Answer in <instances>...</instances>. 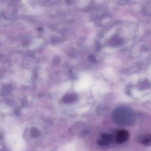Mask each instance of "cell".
<instances>
[{
	"label": "cell",
	"instance_id": "1",
	"mask_svg": "<svg viewBox=\"0 0 151 151\" xmlns=\"http://www.w3.org/2000/svg\"><path fill=\"white\" fill-rule=\"evenodd\" d=\"M129 133L125 129L118 130L115 135V142L119 144L123 143L129 139Z\"/></svg>",
	"mask_w": 151,
	"mask_h": 151
},
{
	"label": "cell",
	"instance_id": "2",
	"mask_svg": "<svg viewBox=\"0 0 151 151\" xmlns=\"http://www.w3.org/2000/svg\"><path fill=\"white\" fill-rule=\"evenodd\" d=\"M113 140L114 137L111 134H105L102 135L101 138L98 140L97 144L99 146H106L111 143Z\"/></svg>",
	"mask_w": 151,
	"mask_h": 151
},
{
	"label": "cell",
	"instance_id": "3",
	"mask_svg": "<svg viewBox=\"0 0 151 151\" xmlns=\"http://www.w3.org/2000/svg\"><path fill=\"white\" fill-rule=\"evenodd\" d=\"M139 141L144 145L150 146L151 145V134H146L139 138Z\"/></svg>",
	"mask_w": 151,
	"mask_h": 151
},
{
	"label": "cell",
	"instance_id": "4",
	"mask_svg": "<svg viewBox=\"0 0 151 151\" xmlns=\"http://www.w3.org/2000/svg\"></svg>",
	"mask_w": 151,
	"mask_h": 151
}]
</instances>
